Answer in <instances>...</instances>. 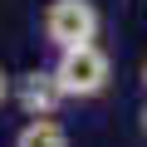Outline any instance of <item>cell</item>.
<instances>
[{
	"mask_svg": "<svg viewBox=\"0 0 147 147\" xmlns=\"http://www.w3.org/2000/svg\"><path fill=\"white\" fill-rule=\"evenodd\" d=\"M10 84H15V74H10L5 64H0V108H5V103H10Z\"/></svg>",
	"mask_w": 147,
	"mask_h": 147,
	"instance_id": "5",
	"label": "cell"
},
{
	"mask_svg": "<svg viewBox=\"0 0 147 147\" xmlns=\"http://www.w3.org/2000/svg\"><path fill=\"white\" fill-rule=\"evenodd\" d=\"M137 127H142V137H147V98H142V113H137Z\"/></svg>",
	"mask_w": 147,
	"mask_h": 147,
	"instance_id": "6",
	"label": "cell"
},
{
	"mask_svg": "<svg viewBox=\"0 0 147 147\" xmlns=\"http://www.w3.org/2000/svg\"><path fill=\"white\" fill-rule=\"evenodd\" d=\"M137 79H142V93H147V54H142V74H137Z\"/></svg>",
	"mask_w": 147,
	"mask_h": 147,
	"instance_id": "7",
	"label": "cell"
},
{
	"mask_svg": "<svg viewBox=\"0 0 147 147\" xmlns=\"http://www.w3.org/2000/svg\"><path fill=\"white\" fill-rule=\"evenodd\" d=\"M54 79L64 88L69 103H93L113 88V54L88 39V44H69V49H54Z\"/></svg>",
	"mask_w": 147,
	"mask_h": 147,
	"instance_id": "1",
	"label": "cell"
},
{
	"mask_svg": "<svg viewBox=\"0 0 147 147\" xmlns=\"http://www.w3.org/2000/svg\"><path fill=\"white\" fill-rule=\"evenodd\" d=\"M103 34V15L93 0H44L39 10V39L44 49H69V44H88Z\"/></svg>",
	"mask_w": 147,
	"mask_h": 147,
	"instance_id": "2",
	"label": "cell"
},
{
	"mask_svg": "<svg viewBox=\"0 0 147 147\" xmlns=\"http://www.w3.org/2000/svg\"><path fill=\"white\" fill-rule=\"evenodd\" d=\"M10 103H15L25 118H49V113H59L69 98H64V88H59V79H54V69L44 64V69H25L20 79L10 84Z\"/></svg>",
	"mask_w": 147,
	"mask_h": 147,
	"instance_id": "3",
	"label": "cell"
},
{
	"mask_svg": "<svg viewBox=\"0 0 147 147\" xmlns=\"http://www.w3.org/2000/svg\"><path fill=\"white\" fill-rule=\"evenodd\" d=\"M10 147H74V137L59 123V113H49V118H25L10 137Z\"/></svg>",
	"mask_w": 147,
	"mask_h": 147,
	"instance_id": "4",
	"label": "cell"
}]
</instances>
